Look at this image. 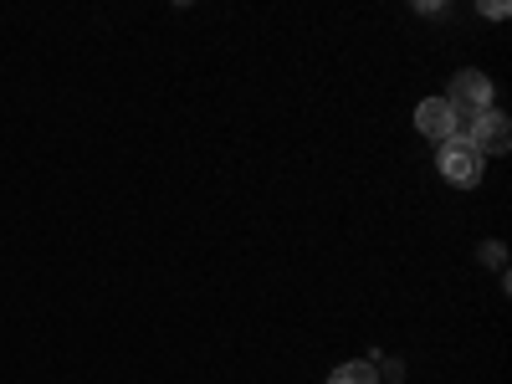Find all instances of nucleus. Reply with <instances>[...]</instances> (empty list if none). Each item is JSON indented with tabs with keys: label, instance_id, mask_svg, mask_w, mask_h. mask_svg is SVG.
I'll return each mask as SVG.
<instances>
[{
	"label": "nucleus",
	"instance_id": "obj_1",
	"mask_svg": "<svg viewBox=\"0 0 512 384\" xmlns=\"http://www.w3.org/2000/svg\"><path fill=\"white\" fill-rule=\"evenodd\" d=\"M446 103H451L456 128H461V139H466V128H472V118L492 108V82H487V72H477V67L456 72V77H451V93H446Z\"/></svg>",
	"mask_w": 512,
	"mask_h": 384
},
{
	"label": "nucleus",
	"instance_id": "obj_2",
	"mask_svg": "<svg viewBox=\"0 0 512 384\" xmlns=\"http://www.w3.org/2000/svg\"><path fill=\"white\" fill-rule=\"evenodd\" d=\"M436 164H441V180H451L456 190H472V185H482V154L466 144V139H446L441 149H436Z\"/></svg>",
	"mask_w": 512,
	"mask_h": 384
},
{
	"label": "nucleus",
	"instance_id": "obj_3",
	"mask_svg": "<svg viewBox=\"0 0 512 384\" xmlns=\"http://www.w3.org/2000/svg\"><path fill=\"white\" fill-rule=\"evenodd\" d=\"M466 144H472L482 159H487V154H507V149H512V123H507V113H502V108L477 113L472 128H466Z\"/></svg>",
	"mask_w": 512,
	"mask_h": 384
},
{
	"label": "nucleus",
	"instance_id": "obj_4",
	"mask_svg": "<svg viewBox=\"0 0 512 384\" xmlns=\"http://www.w3.org/2000/svg\"><path fill=\"white\" fill-rule=\"evenodd\" d=\"M415 128H420L425 139H436V144H446V139H461L456 113H451V103H446V98H425V103L415 108Z\"/></svg>",
	"mask_w": 512,
	"mask_h": 384
},
{
	"label": "nucleus",
	"instance_id": "obj_5",
	"mask_svg": "<svg viewBox=\"0 0 512 384\" xmlns=\"http://www.w3.org/2000/svg\"><path fill=\"white\" fill-rule=\"evenodd\" d=\"M328 384H379V369L369 359H349V364H338L328 374Z\"/></svg>",
	"mask_w": 512,
	"mask_h": 384
},
{
	"label": "nucleus",
	"instance_id": "obj_6",
	"mask_svg": "<svg viewBox=\"0 0 512 384\" xmlns=\"http://www.w3.org/2000/svg\"><path fill=\"white\" fill-rule=\"evenodd\" d=\"M492 21H507V0H492V6H482Z\"/></svg>",
	"mask_w": 512,
	"mask_h": 384
}]
</instances>
